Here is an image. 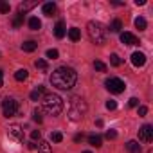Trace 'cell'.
<instances>
[{
    "instance_id": "obj_31",
    "label": "cell",
    "mask_w": 153,
    "mask_h": 153,
    "mask_svg": "<svg viewBox=\"0 0 153 153\" xmlns=\"http://www.w3.org/2000/svg\"><path fill=\"white\" fill-rule=\"evenodd\" d=\"M9 9H11V7H9V4L0 2V13H4V15H6V13H9Z\"/></svg>"
},
{
    "instance_id": "obj_4",
    "label": "cell",
    "mask_w": 153,
    "mask_h": 153,
    "mask_svg": "<svg viewBox=\"0 0 153 153\" xmlns=\"http://www.w3.org/2000/svg\"><path fill=\"white\" fill-rule=\"evenodd\" d=\"M85 110H87V105L83 103V99H79V97H72L70 99V117L74 121L81 119L83 114H85Z\"/></svg>"
},
{
    "instance_id": "obj_22",
    "label": "cell",
    "mask_w": 153,
    "mask_h": 153,
    "mask_svg": "<svg viewBox=\"0 0 153 153\" xmlns=\"http://www.w3.org/2000/svg\"><path fill=\"white\" fill-rule=\"evenodd\" d=\"M42 27V22L36 18V16H33V18H29V29H33V31H38Z\"/></svg>"
},
{
    "instance_id": "obj_27",
    "label": "cell",
    "mask_w": 153,
    "mask_h": 153,
    "mask_svg": "<svg viewBox=\"0 0 153 153\" xmlns=\"http://www.w3.org/2000/svg\"><path fill=\"white\" fill-rule=\"evenodd\" d=\"M110 63H112L114 67H119V65H121V58H119L117 54H112V56H110Z\"/></svg>"
},
{
    "instance_id": "obj_26",
    "label": "cell",
    "mask_w": 153,
    "mask_h": 153,
    "mask_svg": "<svg viewBox=\"0 0 153 153\" xmlns=\"http://www.w3.org/2000/svg\"><path fill=\"white\" fill-rule=\"evenodd\" d=\"M58 56H59V52H58L56 49H49V51H47V58H49V59H56Z\"/></svg>"
},
{
    "instance_id": "obj_10",
    "label": "cell",
    "mask_w": 153,
    "mask_h": 153,
    "mask_svg": "<svg viewBox=\"0 0 153 153\" xmlns=\"http://www.w3.org/2000/svg\"><path fill=\"white\" fill-rule=\"evenodd\" d=\"M131 63H133L135 67H144L146 56H144L142 52H133V54H131Z\"/></svg>"
},
{
    "instance_id": "obj_13",
    "label": "cell",
    "mask_w": 153,
    "mask_h": 153,
    "mask_svg": "<svg viewBox=\"0 0 153 153\" xmlns=\"http://www.w3.org/2000/svg\"><path fill=\"white\" fill-rule=\"evenodd\" d=\"M45 94H47V92H45V87L38 85V88L31 92V99H33V101H40V97H42V96H45Z\"/></svg>"
},
{
    "instance_id": "obj_36",
    "label": "cell",
    "mask_w": 153,
    "mask_h": 153,
    "mask_svg": "<svg viewBox=\"0 0 153 153\" xmlns=\"http://www.w3.org/2000/svg\"><path fill=\"white\" fill-rule=\"evenodd\" d=\"M146 114H148V108H146V106H139V115H140V117H144Z\"/></svg>"
},
{
    "instance_id": "obj_3",
    "label": "cell",
    "mask_w": 153,
    "mask_h": 153,
    "mask_svg": "<svg viewBox=\"0 0 153 153\" xmlns=\"http://www.w3.org/2000/svg\"><path fill=\"white\" fill-rule=\"evenodd\" d=\"M87 31H88V38L92 40V43H96V45H103V43L106 42V29H105L103 24L92 20V22H88Z\"/></svg>"
},
{
    "instance_id": "obj_1",
    "label": "cell",
    "mask_w": 153,
    "mask_h": 153,
    "mask_svg": "<svg viewBox=\"0 0 153 153\" xmlns=\"http://www.w3.org/2000/svg\"><path fill=\"white\" fill-rule=\"evenodd\" d=\"M76 81H78V72L72 67H58L56 70H52L51 83L59 90H70L76 85Z\"/></svg>"
},
{
    "instance_id": "obj_14",
    "label": "cell",
    "mask_w": 153,
    "mask_h": 153,
    "mask_svg": "<svg viewBox=\"0 0 153 153\" xmlns=\"http://www.w3.org/2000/svg\"><path fill=\"white\" fill-rule=\"evenodd\" d=\"M36 47H38V43L33 40H27L22 43V51H25V52H33V51H36Z\"/></svg>"
},
{
    "instance_id": "obj_21",
    "label": "cell",
    "mask_w": 153,
    "mask_h": 153,
    "mask_svg": "<svg viewBox=\"0 0 153 153\" xmlns=\"http://www.w3.org/2000/svg\"><path fill=\"white\" fill-rule=\"evenodd\" d=\"M34 7V2H25V4H20V7H18V13L20 15H25L29 9H33Z\"/></svg>"
},
{
    "instance_id": "obj_28",
    "label": "cell",
    "mask_w": 153,
    "mask_h": 153,
    "mask_svg": "<svg viewBox=\"0 0 153 153\" xmlns=\"http://www.w3.org/2000/svg\"><path fill=\"white\" fill-rule=\"evenodd\" d=\"M94 67H96V70H99V72H105V70H106V65H105L103 61H99V59L94 61Z\"/></svg>"
},
{
    "instance_id": "obj_34",
    "label": "cell",
    "mask_w": 153,
    "mask_h": 153,
    "mask_svg": "<svg viewBox=\"0 0 153 153\" xmlns=\"http://www.w3.org/2000/svg\"><path fill=\"white\" fill-rule=\"evenodd\" d=\"M106 108H108V110H115V108H117V103L110 99V101H106Z\"/></svg>"
},
{
    "instance_id": "obj_24",
    "label": "cell",
    "mask_w": 153,
    "mask_h": 153,
    "mask_svg": "<svg viewBox=\"0 0 153 153\" xmlns=\"http://www.w3.org/2000/svg\"><path fill=\"white\" fill-rule=\"evenodd\" d=\"M34 65H36V68H40L42 72H47V68H49V65H47V61H45V59H36V61H34Z\"/></svg>"
},
{
    "instance_id": "obj_9",
    "label": "cell",
    "mask_w": 153,
    "mask_h": 153,
    "mask_svg": "<svg viewBox=\"0 0 153 153\" xmlns=\"http://www.w3.org/2000/svg\"><path fill=\"white\" fill-rule=\"evenodd\" d=\"M121 42L124 45H139V40L131 33H121Z\"/></svg>"
},
{
    "instance_id": "obj_37",
    "label": "cell",
    "mask_w": 153,
    "mask_h": 153,
    "mask_svg": "<svg viewBox=\"0 0 153 153\" xmlns=\"http://www.w3.org/2000/svg\"><path fill=\"white\" fill-rule=\"evenodd\" d=\"M135 4H137V6H144V4H146V0H135Z\"/></svg>"
},
{
    "instance_id": "obj_29",
    "label": "cell",
    "mask_w": 153,
    "mask_h": 153,
    "mask_svg": "<svg viewBox=\"0 0 153 153\" xmlns=\"http://www.w3.org/2000/svg\"><path fill=\"white\" fill-rule=\"evenodd\" d=\"M33 119H34L36 123H42V121H43V117H42V112H40L38 108H36V110L33 112Z\"/></svg>"
},
{
    "instance_id": "obj_7",
    "label": "cell",
    "mask_w": 153,
    "mask_h": 153,
    "mask_svg": "<svg viewBox=\"0 0 153 153\" xmlns=\"http://www.w3.org/2000/svg\"><path fill=\"white\" fill-rule=\"evenodd\" d=\"M139 139H140L142 142H151V140H153V126H151V124L140 126V130H139Z\"/></svg>"
},
{
    "instance_id": "obj_18",
    "label": "cell",
    "mask_w": 153,
    "mask_h": 153,
    "mask_svg": "<svg viewBox=\"0 0 153 153\" xmlns=\"http://www.w3.org/2000/svg\"><path fill=\"white\" fill-rule=\"evenodd\" d=\"M68 38H70L72 42H78V40L81 38V33H79V29H78V27H72V29H68Z\"/></svg>"
},
{
    "instance_id": "obj_8",
    "label": "cell",
    "mask_w": 153,
    "mask_h": 153,
    "mask_svg": "<svg viewBox=\"0 0 153 153\" xmlns=\"http://www.w3.org/2000/svg\"><path fill=\"white\" fill-rule=\"evenodd\" d=\"M7 135H9V139L22 142V140H24V128H22V126H18V124H13V126H9Z\"/></svg>"
},
{
    "instance_id": "obj_32",
    "label": "cell",
    "mask_w": 153,
    "mask_h": 153,
    "mask_svg": "<svg viewBox=\"0 0 153 153\" xmlns=\"http://www.w3.org/2000/svg\"><path fill=\"white\" fill-rule=\"evenodd\" d=\"M31 139H33V140H42V133H40V130H34V131L31 133Z\"/></svg>"
},
{
    "instance_id": "obj_20",
    "label": "cell",
    "mask_w": 153,
    "mask_h": 153,
    "mask_svg": "<svg viewBox=\"0 0 153 153\" xmlns=\"http://www.w3.org/2000/svg\"><path fill=\"white\" fill-rule=\"evenodd\" d=\"M121 29H123V22H121L119 18L112 20V24H110V33H119Z\"/></svg>"
},
{
    "instance_id": "obj_33",
    "label": "cell",
    "mask_w": 153,
    "mask_h": 153,
    "mask_svg": "<svg viewBox=\"0 0 153 153\" xmlns=\"http://www.w3.org/2000/svg\"><path fill=\"white\" fill-rule=\"evenodd\" d=\"M128 106H131V108H135V106H139V99H137V97H131V99L128 101Z\"/></svg>"
},
{
    "instance_id": "obj_17",
    "label": "cell",
    "mask_w": 153,
    "mask_h": 153,
    "mask_svg": "<svg viewBox=\"0 0 153 153\" xmlns=\"http://www.w3.org/2000/svg\"><path fill=\"white\" fill-rule=\"evenodd\" d=\"M126 149H128L130 153H140V144H139L137 140H130V142L126 144Z\"/></svg>"
},
{
    "instance_id": "obj_16",
    "label": "cell",
    "mask_w": 153,
    "mask_h": 153,
    "mask_svg": "<svg viewBox=\"0 0 153 153\" xmlns=\"http://www.w3.org/2000/svg\"><path fill=\"white\" fill-rule=\"evenodd\" d=\"M38 151L40 153H52V148L47 140H38Z\"/></svg>"
},
{
    "instance_id": "obj_6",
    "label": "cell",
    "mask_w": 153,
    "mask_h": 153,
    "mask_svg": "<svg viewBox=\"0 0 153 153\" xmlns=\"http://www.w3.org/2000/svg\"><path fill=\"white\" fill-rule=\"evenodd\" d=\"M105 85H106V88L112 92V94H121V92H124V83L119 79V78H108L106 81H105Z\"/></svg>"
},
{
    "instance_id": "obj_15",
    "label": "cell",
    "mask_w": 153,
    "mask_h": 153,
    "mask_svg": "<svg viewBox=\"0 0 153 153\" xmlns=\"http://www.w3.org/2000/svg\"><path fill=\"white\" fill-rule=\"evenodd\" d=\"M88 144L94 146V148H101V146H103V139H101V135H90V137H88Z\"/></svg>"
},
{
    "instance_id": "obj_12",
    "label": "cell",
    "mask_w": 153,
    "mask_h": 153,
    "mask_svg": "<svg viewBox=\"0 0 153 153\" xmlns=\"http://www.w3.org/2000/svg\"><path fill=\"white\" fill-rule=\"evenodd\" d=\"M65 33H67V29H65V24L63 22H58L56 25H54V34H56V38H63L65 36Z\"/></svg>"
},
{
    "instance_id": "obj_38",
    "label": "cell",
    "mask_w": 153,
    "mask_h": 153,
    "mask_svg": "<svg viewBox=\"0 0 153 153\" xmlns=\"http://www.w3.org/2000/svg\"><path fill=\"white\" fill-rule=\"evenodd\" d=\"M81 139H83V135H79V133H78V135H76V137H74V140H76V142H79Z\"/></svg>"
},
{
    "instance_id": "obj_11",
    "label": "cell",
    "mask_w": 153,
    "mask_h": 153,
    "mask_svg": "<svg viewBox=\"0 0 153 153\" xmlns=\"http://www.w3.org/2000/svg\"><path fill=\"white\" fill-rule=\"evenodd\" d=\"M56 9H58V7H56V4H54V2H47V4H43V6H42V11H43V15H45V16H52V15L56 13Z\"/></svg>"
},
{
    "instance_id": "obj_19",
    "label": "cell",
    "mask_w": 153,
    "mask_h": 153,
    "mask_svg": "<svg viewBox=\"0 0 153 153\" xmlns=\"http://www.w3.org/2000/svg\"><path fill=\"white\" fill-rule=\"evenodd\" d=\"M27 76H29V72H27L25 68H20V70L15 72V79H16V81H25Z\"/></svg>"
},
{
    "instance_id": "obj_2",
    "label": "cell",
    "mask_w": 153,
    "mask_h": 153,
    "mask_svg": "<svg viewBox=\"0 0 153 153\" xmlns=\"http://www.w3.org/2000/svg\"><path fill=\"white\" fill-rule=\"evenodd\" d=\"M43 110L51 115H59L61 110H63V99L58 96V94H52V92H47L43 96Z\"/></svg>"
},
{
    "instance_id": "obj_5",
    "label": "cell",
    "mask_w": 153,
    "mask_h": 153,
    "mask_svg": "<svg viewBox=\"0 0 153 153\" xmlns=\"http://www.w3.org/2000/svg\"><path fill=\"white\" fill-rule=\"evenodd\" d=\"M2 112H4L6 117L16 115V112H18V101L13 99V97H6V99L2 101Z\"/></svg>"
},
{
    "instance_id": "obj_35",
    "label": "cell",
    "mask_w": 153,
    "mask_h": 153,
    "mask_svg": "<svg viewBox=\"0 0 153 153\" xmlns=\"http://www.w3.org/2000/svg\"><path fill=\"white\" fill-rule=\"evenodd\" d=\"M117 137V131L115 130H108L106 131V139H115Z\"/></svg>"
},
{
    "instance_id": "obj_30",
    "label": "cell",
    "mask_w": 153,
    "mask_h": 153,
    "mask_svg": "<svg viewBox=\"0 0 153 153\" xmlns=\"http://www.w3.org/2000/svg\"><path fill=\"white\" fill-rule=\"evenodd\" d=\"M51 139H52L54 142H61V140H63V135H61L59 131H54V133L51 135Z\"/></svg>"
},
{
    "instance_id": "obj_39",
    "label": "cell",
    "mask_w": 153,
    "mask_h": 153,
    "mask_svg": "<svg viewBox=\"0 0 153 153\" xmlns=\"http://www.w3.org/2000/svg\"><path fill=\"white\" fill-rule=\"evenodd\" d=\"M2 76H4V72L0 70V87H4V81H2Z\"/></svg>"
},
{
    "instance_id": "obj_23",
    "label": "cell",
    "mask_w": 153,
    "mask_h": 153,
    "mask_svg": "<svg viewBox=\"0 0 153 153\" xmlns=\"http://www.w3.org/2000/svg\"><path fill=\"white\" fill-rule=\"evenodd\" d=\"M146 25H148V24H146V20H144L142 16L135 18V27H137L139 31H144V29H146Z\"/></svg>"
},
{
    "instance_id": "obj_40",
    "label": "cell",
    "mask_w": 153,
    "mask_h": 153,
    "mask_svg": "<svg viewBox=\"0 0 153 153\" xmlns=\"http://www.w3.org/2000/svg\"><path fill=\"white\" fill-rule=\"evenodd\" d=\"M83 153H90V151H83Z\"/></svg>"
},
{
    "instance_id": "obj_25",
    "label": "cell",
    "mask_w": 153,
    "mask_h": 153,
    "mask_svg": "<svg viewBox=\"0 0 153 153\" xmlns=\"http://www.w3.org/2000/svg\"><path fill=\"white\" fill-rule=\"evenodd\" d=\"M22 24H24V15H20V13H18V15L15 16V20H13V27H15V29H18Z\"/></svg>"
}]
</instances>
